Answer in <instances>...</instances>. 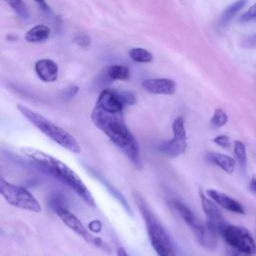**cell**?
Returning <instances> with one entry per match:
<instances>
[{
	"label": "cell",
	"mask_w": 256,
	"mask_h": 256,
	"mask_svg": "<svg viewBox=\"0 0 256 256\" xmlns=\"http://www.w3.org/2000/svg\"><path fill=\"white\" fill-rule=\"evenodd\" d=\"M173 206L189 229L194 233L198 242L205 248L214 249L216 247L217 235L211 231L206 222L199 219L188 206L179 200H174Z\"/></svg>",
	"instance_id": "5b68a950"
},
{
	"label": "cell",
	"mask_w": 256,
	"mask_h": 256,
	"mask_svg": "<svg viewBox=\"0 0 256 256\" xmlns=\"http://www.w3.org/2000/svg\"><path fill=\"white\" fill-rule=\"evenodd\" d=\"M21 151L27 157H29L39 166H41L50 175L67 185L87 204L91 206L95 205L94 197L88 187L84 184V182L77 175V173L64 162L53 157L52 155H49L33 147H22Z\"/></svg>",
	"instance_id": "7a4b0ae2"
},
{
	"label": "cell",
	"mask_w": 256,
	"mask_h": 256,
	"mask_svg": "<svg viewBox=\"0 0 256 256\" xmlns=\"http://www.w3.org/2000/svg\"><path fill=\"white\" fill-rule=\"evenodd\" d=\"M233 149H234V154L236 156L237 162L239 163L241 168L245 170L247 165V153H246V147L244 143L236 140L233 144Z\"/></svg>",
	"instance_id": "d6986e66"
},
{
	"label": "cell",
	"mask_w": 256,
	"mask_h": 256,
	"mask_svg": "<svg viewBox=\"0 0 256 256\" xmlns=\"http://www.w3.org/2000/svg\"><path fill=\"white\" fill-rule=\"evenodd\" d=\"M35 71L44 82H54L58 77V66L50 59H42L36 62Z\"/></svg>",
	"instance_id": "4fadbf2b"
},
{
	"label": "cell",
	"mask_w": 256,
	"mask_h": 256,
	"mask_svg": "<svg viewBox=\"0 0 256 256\" xmlns=\"http://www.w3.org/2000/svg\"><path fill=\"white\" fill-rule=\"evenodd\" d=\"M107 76L110 80H128L130 71L122 65H112L107 69Z\"/></svg>",
	"instance_id": "ac0fdd59"
},
{
	"label": "cell",
	"mask_w": 256,
	"mask_h": 256,
	"mask_svg": "<svg viewBox=\"0 0 256 256\" xmlns=\"http://www.w3.org/2000/svg\"><path fill=\"white\" fill-rule=\"evenodd\" d=\"M242 255H244V253L238 252V251H236V250H235V252H234V254H233V256H242Z\"/></svg>",
	"instance_id": "e575fe53"
},
{
	"label": "cell",
	"mask_w": 256,
	"mask_h": 256,
	"mask_svg": "<svg viewBox=\"0 0 256 256\" xmlns=\"http://www.w3.org/2000/svg\"><path fill=\"white\" fill-rule=\"evenodd\" d=\"M0 192L6 202L16 208L34 213L42 211L39 201L30 191L22 186L8 182L4 178L0 181Z\"/></svg>",
	"instance_id": "8992f818"
},
{
	"label": "cell",
	"mask_w": 256,
	"mask_h": 256,
	"mask_svg": "<svg viewBox=\"0 0 256 256\" xmlns=\"http://www.w3.org/2000/svg\"><path fill=\"white\" fill-rule=\"evenodd\" d=\"M75 43L80 47H88L90 44V38L86 35H79L75 38Z\"/></svg>",
	"instance_id": "83f0119b"
},
{
	"label": "cell",
	"mask_w": 256,
	"mask_h": 256,
	"mask_svg": "<svg viewBox=\"0 0 256 256\" xmlns=\"http://www.w3.org/2000/svg\"><path fill=\"white\" fill-rule=\"evenodd\" d=\"M186 147H187L186 140L177 139V138L172 137L170 140L162 142L158 146V150L162 154H164L168 157H177L185 152Z\"/></svg>",
	"instance_id": "5bb4252c"
},
{
	"label": "cell",
	"mask_w": 256,
	"mask_h": 256,
	"mask_svg": "<svg viewBox=\"0 0 256 256\" xmlns=\"http://www.w3.org/2000/svg\"><path fill=\"white\" fill-rule=\"evenodd\" d=\"M134 199L145 222L150 243H158L163 246L171 256H176L173 242L162 224L159 222L158 218L153 214V212L150 210V208L147 206L144 199L140 195L134 194Z\"/></svg>",
	"instance_id": "277c9868"
},
{
	"label": "cell",
	"mask_w": 256,
	"mask_h": 256,
	"mask_svg": "<svg viewBox=\"0 0 256 256\" xmlns=\"http://www.w3.org/2000/svg\"><path fill=\"white\" fill-rule=\"evenodd\" d=\"M239 23H248L256 21V2L239 17Z\"/></svg>",
	"instance_id": "cb8c5ba5"
},
{
	"label": "cell",
	"mask_w": 256,
	"mask_h": 256,
	"mask_svg": "<svg viewBox=\"0 0 256 256\" xmlns=\"http://www.w3.org/2000/svg\"><path fill=\"white\" fill-rule=\"evenodd\" d=\"M77 92H78V87L73 86V87L68 88V89L64 92V96L67 97V98H71V97H73Z\"/></svg>",
	"instance_id": "1f68e13d"
},
{
	"label": "cell",
	"mask_w": 256,
	"mask_h": 256,
	"mask_svg": "<svg viewBox=\"0 0 256 256\" xmlns=\"http://www.w3.org/2000/svg\"><path fill=\"white\" fill-rule=\"evenodd\" d=\"M207 196L212 199L216 204L221 206L227 211H230L232 213H237V214H244L245 210L241 203L236 201L235 199L231 198L227 194H224L222 192H219L215 189H208L206 191Z\"/></svg>",
	"instance_id": "7c38bea8"
},
{
	"label": "cell",
	"mask_w": 256,
	"mask_h": 256,
	"mask_svg": "<svg viewBox=\"0 0 256 256\" xmlns=\"http://www.w3.org/2000/svg\"><path fill=\"white\" fill-rule=\"evenodd\" d=\"M151 246L153 247V249L155 250V252H156V254L158 256H171L169 254V252L163 246H161L160 244H158V243H151Z\"/></svg>",
	"instance_id": "f1b7e54d"
},
{
	"label": "cell",
	"mask_w": 256,
	"mask_h": 256,
	"mask_svg": "<svg viewBox=\"0 0 256 256\" xmlns=\"http://www.w3.org/2000/svg\"><path fill=\"white\" fill-rule=\"evenodd\" d=\"M55 213L57 216L61 219V221L69 227L71 230H73L78 236H80L85 242L94 245L97 248H101L103 250L109 251L110 248L109 246L100 238L93 236L88 229L83 225V223L72 213L70 212L67 208L63 206H56L55 207Z\"/></svg>",
	"instance_id": "ba28073f"
},
{
	"label": "cell",
	"mask_w": 256,
	"mask_h": 256,
	"mask_svg": "<svg viewBox=\"0 0 256 256\" xmlns=\"http://www.w3.org/2000/svg\"><path fill=\"white\" fill-rule=\"evenodd\" d=\"M88 228H89V230L98 233V232H100L102 230V224H101V222L99 220H93V221H91L89 223Z\"/></svg>",
	"instance_id": "f546056e"
},
{
	"label": "cell",
	"mask_w": 256,
	"mask_h": 256,
	"mask_svg": "<svg viewBox=\"0 0 256 256\" xmlns=\"http://www.w3.org/2000/svg\"><path fill=\"white\" fill-rule=\"evenodd\" d=\"M248 188H249V190H250L252 193L256 194V174H254V175L252 176V178H251V180H250V182H249Z\"/></svg>",
	"instance_id": "d6a6232c"
},
{
	"label": "cell",
	"mask_w": 256,
	"mask_h": 256,
	"mask_svg": "<svg viewBox=\"0 0 256 256\" xmlns=\"http://www.w3.org/2000/svg\"><path fill=\"white\" fill-rule=\"evenodd\" d=\"M142 87L152 94L172 95L176 91V83L168 78L146 79L142 82Z\"/></svg>",
	"instance_id": "8fae6325"
},
{
	"label": "cell",
	"mask_w": 256,
	"mask_h": 256,
	"mask_svg": "<svg viewBox=\"0 0 256 256\" xmlns=\"http://www.w3.org/2000/svg\"><path fill=\"white\" fill-rule=\"evenodd\" d=\"M7 4L14 10V12L20 16L22 19L29 18V12L26 5L23 3L22 0H5Z\"/></svg>",
	"instance_id": "603a6c76"
},
{
	"label": "cell",
	"mask_w": 256,
	"mask_h": 256,
	"mask_svg": "<svg viewBox=\"0 0 256 256\" xmlns=\"http://www.w3.org/2000/svg\"><path fill=\"white\" fill-rule=\"evenodd\" d=\"M208 159L215 165H217L218 167H220L223 171H225L226 173H233L236 167V161L223 153H219V152H210L208 154Z\"/></svg>",
	"instance_id": "9a60e30c"
},
{
	"label": "cell",
	"mask_w": 256,
	"mask_h": 256,
	"mask_svg": "<svg viewBox=\"0 0 256 256\" xmlns=\"http://www.w3.org/2000/svg\"><path fill=\"white\" fill-rule=\"evenodd\" d=\"M229 140H230L229 137L226 136V135H218V136H216L213 139V142L216 145H218V146H220L222 148H227L230 145V141Z\"/></svg>",
	"instance_id": "d4e9b609"
},
{
	"label": "cell",
	"mask_w": 256,
	"mask_h": 256,
	"mask_svg": "<svg viewBox=\"0 0 256 256\" xmlns=\"http://www.w3.org/2000/svg\"><path fill=\"white\" fill-rule=\"evenodd\" d=\"M246 4H247V0H237L236 2L227 6L220 15L218 26L220 28L227 26L230 23V21L238 14V12L245 7Z\"/></svg>",
	"instance_id": "2e32d148"
},
{
	"label": "cell",
	"mask_w": 256,
	"mask_h": 256,
	"mask_svg": "<svg viewBox=\"0 0 256 256\" xmlns=\"http://www.w3.org/2000/svg\"><path fill=\"white\" fill-rule=\"evenodd\" d=\"M227 121H228V116L226 112L221 108H216L210 119V126L214 129H218L226 125Z\"/></svg>",
	"instance_id": "ffe728a7"
},
{
	"label": "cell",
	"mask_w": 256,
	"mask_h": 256,
	"mask_svg": "<svg viewBox=\"0 0 256 256\" xmlns=\"http://www.w3.org/2000/svg\"><path fill=\"white\" fill-rule=\"evenodd\" d=\"M96 106L108 112L119 113L123 111L125 104L121 98L120 92L105 89L99 94Z\"/></svg>",
	"instance_id": "30bf717a"
},
{
	"label": "cell",
	"mask_w": 256,
	"mask_h": 256,
	"mask_svg": "<svg viewBox=\"0 0 256 256\" xmlns=\"http://www.w3.org/2000/svg\"><path fill=\"white\" fill-rule=\"evenodd\" d=\"M91 120L127 156L135 167L141 168L142 161L138 142L126 126L122 112H108L95 105L91 112Z\"/></svg>",
	"instance_id": "6da1fadb"
},
{
	"label": "cell",
	"mask_w": 256,
	"mask_h": 256,
	"mask_svg": "<svg viewBox=\"0 0 256 256\" xmlns=\"http://www.w3.org/2000/svg\"><path fill=\"white\" fill-rule=\"evenodd\" d=\"M38 5H39V7H40V9L42 10V11H44L45 13H51V9H50V7L47 5V3H46V1L45 0H34Z\"/></svg>",
	"instance_id": "4dcf8cb0"
},
{
	"label": "cell",
	"mask_w": 256,
	"mask_h": 256,
	"mask_svg": "<svg viewBox=\"0 0 256 256\" xmlns=\"http://www.w3.org/2000/svg\"><path fill=\"white\" fill-rule=\"evenodd\" d=\"M221 236L234 250L251 255L256 253V243L251 233L242 226L227 225L222 231Z\"/></svg>",
	"instance_id": "52a82bcc"
},
{
	"label": "cell",
	"mask_w": 256,
	"mask_h": 256,
	"mask_svg": "<svg viewBox=\"0 0 256 256\" xmlns=\"http://www.w3.org/2000/svg\"><path fill=\"white\" fill-rule=\"evenodd\" d=\"M130 58L135 62L146 63L152 60V54L142 48H133L129 51Z\"/></svg>",
	"instance_id": "44dd1931"
},
{
	"label": "cell",
	"mask_w": 256,
	"mask_h": 256,
	"mask_svg": "<svg viewBox=\"0 0 256 256\" xmlns=\"http://www.w3.org/2000/svg\"><path fill=\"white\" fill-rule=\"evenodd\" d=\"M17 109L34 127H36L40 132L49 137L59 146L72 153L79 154L81 152V146L74 136H72L68 131L53 123L40 113L35 112L24 105H17Z\"/></svg>",
	"instance_id": "3957f363"
},
{
	"label": "cell",
	"mask_w": 256,
	"mask_h": 256,
	"mask_svg": "<svg viewBox=\"0 0 256 256\" xmlns=\"http://www.w3.org/2000/svg\"><path fill=\"white\" fill-rule=\"evenodd\" d=\"M50 35V28L46 25H37L31 28L25 36L28 42H41L46 40Z\"/></svg>",
	"instance_id": "e0dca14e"
},
{
	"label": "cell",
	"mask_w": 256,
	"mask_h": 256,
	"mask_svg": "<svg viewBox=\"0 0 256 256\" xmlns=\"http://www.w3.org/2000/svg\"><path fill=\"white\" fill-rule=\"evenodd\" d=\"M121 98L125 105H133L136 102L135 96L131 92H120Z\"/></svg>",
	"instance_id": "4316f807"
},
{
	"label": "cell",
	"mask_w": 256,
	"mask_h": 256,
	"mask_svg": "<svg viewBox=\"0 0 256 256\" xmlns=\"http://www.w3.org/2000/svg\"><path fill=\"white\" fill-rule=\"evenodd\" d=\"M117 256H129V255L123 247H118L117 248Z\"/></svg>",
	"instance_id": "836d02e7"
},
{
	"label": "cell",
	"mask_w": 256,
	"mask_h": 256,
	"mask_svg": "<svg viewBox=\"0 0 256 256\" xmlns=\"http://www.w3.org/2000/svg\"><path fill=\"white\" fill-rule=\"evenodd\" d=\"M242 46L244 48H253L256 47V33L251 34L245 37L242 41Z\"/></svg>",
	"instance_id": "484cf974"
},
{
	"label": "cell",
	"mask_w": 256,
	"mask_h": 256,
	"mask_svg": "<svg viewBox=\"0 0 256 256\" xmlns=\"http://www.w3.org/2000/svg\"><path fill=\"white\" fill-rule=\"evenodd\" d=\"M172 132H173L174 138L182 139V140L187 139L186 130H185V126H184V119L182 116H179L176 119H174V121L172 123Z\"/></svg>",
	"instance_id": "7402d4cb"
},
{
	"label": "cell",
	"mask_w": 256,
	"mask_h": 256,
	"mask_svg": "<svg viewBox=\"0 0 256 256\" xmlns=\"http://www.w3.org/2000/svg\"><path fill=\"white\" fill-rule=\"evenodd\" d=\"M199 196L206 217V224L216 235H221L224 228L228 225L224 216L218 209L216 203L206 196L202 190L199 191Z\"/></svg>",
	"instance_id": "9c48e42d"
}]
</instances>
